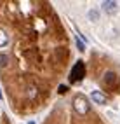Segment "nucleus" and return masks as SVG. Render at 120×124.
<instances>
[{
  "label": "nucleus",
  "mask_w": 120,
  "mask_h": 124,
  "mask_svg": "<svg viewBox=\"0 0 120 124\" xmlns=\"http://www.w3.org/2000/svg\"><path fill=\"white\" fill-rule=\"evenodd\" d=\"M71 105H73V110H75L78 115H85L87 112L91 110L89 100H87L84 94H77V96L73 98V101H71Z\"/></svg>",
  "instance_id": "1"
},
{
  "label": "nucleus",
  "mask_w": 120,
  "mask_h": 124,
  "mask_svg": "<svg viewBox=\"0 0 120 124\" xmlns=\"http://www.w3.org/2000/svg\"><path fill=\"white\" fill-rule=\"evenodd\" d=\"M85 77V65L84 61H78L73 65V68L70 72V82H80Z\"/></svg>",
  "instance_id": "2"
},
{
  "label": "nucleus",
  "mask_w": 120,
  "mask_h": 124,
  "mask_svg": "<svg viewBox=\"0 0 120 124\" xmlns=\"http://www.w3.org/2000/svg\"><path fill=\"white\" fill-rule=\"evenodd\" d=\"M105 84L110 86V87H115V86L118 84L117 73H113V72H106V73H105Z\"/></svg>",
  "instance_id": "3"
},
{
  "label": "nucleus",
  "mask_w": 120,
  "mask_h": 124,
  "mask_svg": "<svg viewBox=\"0 0 120 124\" xmlns=\"http://www.w3.org/2000/svg\"><path fill=\"white\" fill-rule=\"evenodd\" d=\"M103 11L105 12H108V14H115L117 12V7H118V4L117 2H113V0H106V2H103Z\"/></svg>",
  "instance_id": "4"
},
{
  "label": "nucleus",
  "mask_w": 120,
  "mask_h": 124,
  "mask_svg": "<svg viewBox=\"0 0 120 124\" xmlns=\"http://www.w3.org/2000/svg\"><path fill=\"white\" fill-rule=\"evenodd\" d=\"M92 101L98 105H106V96L103 94V91H92Z\"/></svg>",
  "instance_id": "5"
},
{
  "label": "nucleus",
  "mask_w": 120,
  "mask_h": 124,
  "mask_svg": "<svg viewBox=\"0 0 120 124\" xmlns=\"http://www.w3.org/2000/svg\"><path fill=\"white\" fill-rule=\"evenodd\" d=\"M9 42H11V40H9V35H7L4 30H0V49L5 47V46H9Z\"/></svg>",
  "instance_id": "6"
},
{
  "label": "nucleus",
  "mask_w": 120,
  "mask_h": 124,
  "mask_svg": "<svg viewBox=\"0 0 120 124\" xmlns=\"http://www.w3.org/2000/svg\"><path fill=\"white\" fill-rule=\"evenodd\" d=\"M7 63H9V56L7 54H0V68H4Z\"/></svg>",
  "instance_id": "7"
},
{
  "label": "nucleus",
  "mask_w": 120,
  "mask_h": 124,
  "mask_svg": "<svg viewBox=\"0 0 120 124\" xmlns=\"http://www.w3.org/2000/svg\"><path fill=\"white\" fill-rule=\"evenodd\" d=\"M89 19H91V21H98V19H99L98 11H89Z\"/></svg>",
  "instance_id": "8"
},
{
  "label": "nucleus",
  "mask_w": 120,
  "mask_h": 124,
  "mask_svg": "<svg viewBox=\"0 0 120 124\" xmlns=\"http://www.w3.org/2000/svg\"><path fill=\"white\" fill-rule=\"evenodd\" d=\"M77 46H78V49H80V51H85V46H84V42H82V40H78V39H77Z\"/></svg>",
  "instance_id": "9"
},
{
  "label": "nucleus",
  "mask_w": 120,
  "mask_h": 124,
  "mask_svg": "<svg viewBox=\"0 0 120 124\" xmlns=\"http://www.w3.org/2000/svg\"><path fill=\"white\" fill-rule=\"evenodd\" d=\"M66 91H68L66 86H59V93H66Z\"/></svg>",
  "instance_id": "10"
}]
</instances>
